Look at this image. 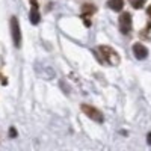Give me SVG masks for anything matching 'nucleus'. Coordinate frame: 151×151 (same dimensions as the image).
Masks as SVG:
<instances>
[{
  "label": "nucleus",
  "mask_w": 151,
  "mask_h": 151,
  "mask_svg": "<svg viewBox=\"0 0 151 151\" xmlns=\"http://www.w3.org/2000/svg\"><path fill=\"white\" fill-rule=\"evenodd\" d=\"M98 52H100V55H101L103 60L107 62V64L112 65V67L118 65L119 62H121L118 52H116V50H113L112 47H109V45H100L98 47Z\"/></svg>",
  "instance_id": "nucleus-1"
},
{
  "label": "nucleus",
  "mask_w": 151,
  "mask_h": 151,
  "mask_svg": "<svg viewBox=\"0 0 151 151\" xmlns=\"http://www.w3.org/2000/svg\"><path fill=\"white\" fill-rule=\"evenodd\" d=\"M129 2H130V5H132L134 9H141V8L145 5L147 0H129Z\"/></svg>",
  "instance_id": "nucleus-8"
},
{
  "label": "nucleus",
  "mask_w": 151,
  "mask_h": 151,
  "mask_svg": "<svg viewBox=\"0 0 151 151\" xmlns=\"http://www.w3.org/2000/svg\"><path fill=\"white\" fill-rule=\"evenodd\" d=\"M32 2V11H30V21L32 24H38L40 23V12H38V3H36V0H30Z\"/></svg>",
  "instance_id": "nucleus-6"
},
{
  "label": "nucleus",
  "mask_w": 151,
  "mask_h": 151,
  "mask_svg": "<svg viewBox=\"0 0 151 151\" xmlns=\"http://www.w3.org/2000/svg\"><path fill=\"white\" fill-rule=\"evenodd\" d=\"M147 142L151 145V133H148V134H147Z\"/></svg>",
  "instance_id": "nucleus-10"
},
{
  "label": "nucleus",
  "mask_w": 151,
  "mask_h": 151,
  "mask_svg": "<svg viewBox=\"0 0 151 151\" xmlns=\"http://www.w3.org/2000/svg\"><path fill=\"white\" fill-rule=\"evenodd\" d=\"M107 6H109V9L118 12V11H121L124 8V0H109Z\"/></svg>",
  "instance_id": "nucleus-7"
},
{
  "label": "nucleus",
  "mask_w": 151,
  "mask_h": 151,
  "mask_svg": "<svg viewBox=\"0 0 151 151\" xmlns=\"http://www.w3.org/2000/svg\"><path fill=\"white\" fill-rule=\"evenodd\" d=\"M147 14L151 17V6H148V9H147Z\"/></svg>",
  "instance_id": "nucleus-11"
},
{
  "label": "nucleus",
  "mask_w": 151,
  "mask_h": 151,
  "mask_svg": "<svg viewBox=\"0 0 151 151\" xmlns=\"http://www.w3.org/2000/svg\"><path fill=\"white\" fill-rule=\"evenodd\" d=\"M11 32H12V41L14 45L18 48L21 45V30H20V24L17 17H11Z\"/></svg>",
  "instance_id": "nucleus-3"
},
{
  "label": "nucleus",
  "mask_w": 151,
  "mask_h": 151,
  "mask_svg": "<svg viewBox=\"0 0 151 151\" xmlns=\"http://www.w3.org/2000/svg\"><path fill=\"white\" fill-rule=\"evenodd\" d=\"M133 55L136 56V59H145L147 56H148V48L144 45V44H141V42H136L134 45H133Z\"/></svg>",
  "instance_id": "nucleus-5"
},
{
  "label": "nucleus",
  "mask_w": 151,
  "mask_h": 151,
  "mask_svg": "<svg viewBox=\"0 0 151 151\" xmlns=\"http://www.w3.org/2000/svg\"><path fill=\"white\" fill-rule=\"evenodd\" d=\"M80 109H82V112L85 113V115H86L88 118H91L92 121H95V122H98V124H101V122L104 121L103 113L100 112L97 107H94V106H91V104H82Z\"/></svg>",
  "instance_id": "nucleus-2"
},
{
  "label": "nucleus",
  "mask_w": 151,
  "mask_h": 151,
  "mask_svg": "<svg viewBox=\"0 0 151 151\" xmlns=\"http://www.w3.org/2000/svg\"><path fill=\"white\" fill-rule=\"evenodd\" d=\"M118 21H119V30H121V33H124V35L130 33V30H132V15L129 14V12H122Z\"/></svg>",
  "instance_id": "nucleus-4"
},
{
  "label": "nucleus",
  "mask_w": 151,
  "mask_h": 151,
  "mask_svg": "<svg viewBox=\"0 0 151 151\" xmlns=\"http://www.w3.org/2000/svg\"><path fill=\"white\" fill-rule=\"evenodd\" d=\"M9 136H11V137H15V136H17L15 129H11V130H9Z\"/></svg>",
  "instance_id": "nucleus-9"
}]
</instances>
